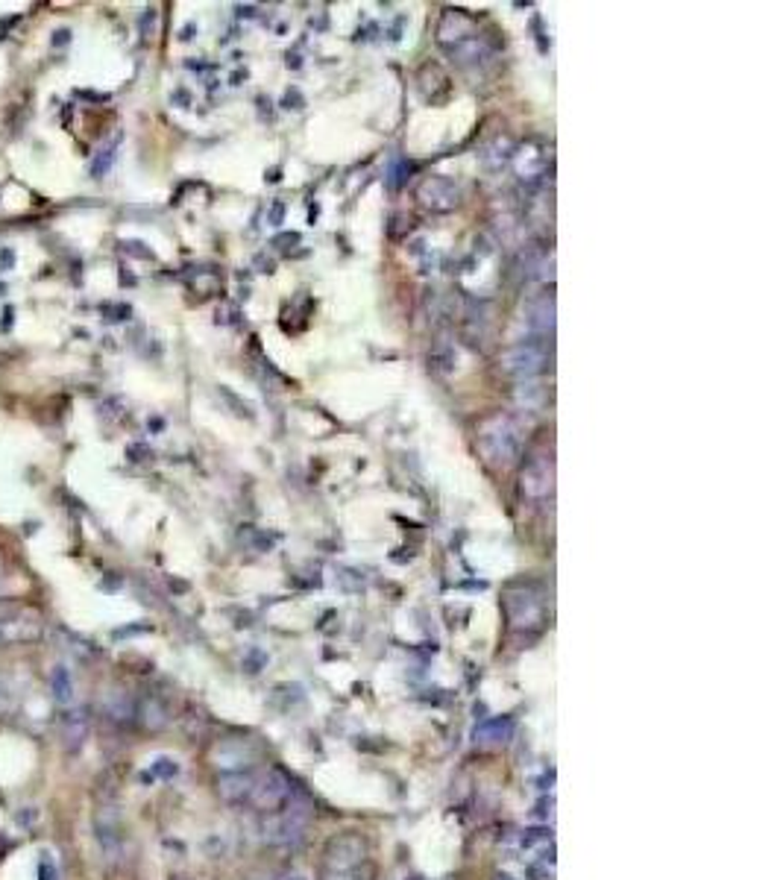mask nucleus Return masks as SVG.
<instances>
[{
  "instance_id": "f257e3e1",
  "label": "nucleus",
  "mask_w": 783,
  "mask_h": 880,
  "mask_svg": "<svg viewBox=\"0 0 783 880\" xmlns=\"http://www.w3.org/2000/svg\"><path fill=\"white\" fill-rule=\"evenodd\" d=\"M438 41L458 65H481L491 59L487 38L475 30V24L467 16H460V12H446L438 30Z\"/></svg>"
},
{
  "instance_id": "f03ea898",
  "label": "nucleus",
  "mask_w": 783,
  "mask_h": 880,
  "mask_svg": "<svg viewBox=\"0 0 783 880\" xmlns=\"http://www.w3.org/2000/svg\"><path fill=\"white\" fill-rule=\"evenodd\" d=\"M479 452L491 467H511L523 452V431L513 417L493 414L479 426Z\"/></svg>"
},
{
  "instance_id": "7ed1b4c3",
  "label": "nucleus",
  "mask_w": 783,
  "mask_h": 880,
  "mask_svg": "<svg viewBox=\"0 0 783 880\" xmlns=\"http://www.w3.org/2000/svg\"><path fill=\"white\" fill-rule=\"evenodd\" d=\"M305 825H309V810L302 801H293L291 807L261 819V836L273 845H291L302 840Z\"/></svg>"
},
{
  "instance_id": "20e7f679",
  "label": "nucleus",
  "mask_w": 783,
  "mask_h": 880,
  "mask_svg": "<svg viewBox=\"0 0 783 880\" xmlns=\"http://www.w3.org/2000/svg\"><path fill=\"white\" fill-rule=\"evenodd\" d=\"M546 365H549V346L540 338L513 344L508 353L502 355V367H505V373L516 376V379H523V382H528L531 376L543 373Z\"/></svg>"
},
{
  "instance_id": "39448f33",
  "label": "nucleus",
  "mask_w": 783,
  "mask_h": 880,
  "mask_svg": "<svg viewBox=\"0 0 783 880\" xmlns=\"http://www.w3.org/2000/svg\"><path fill=\"white\" fill-rule=\"evenodd\" d=\"M555 484V464L552 458H534L523 470V493L528 499H543L552 493Z\"/></svg>"
},
{
  "instance_id": "423d86ee",
  "label": "nucleus",
  "mask_w": 783,
  "mask_h": 880,
  "mask_svg": "<svg viewBox=\"0 0 783 880\" xmlns=\"http://www.w3.org/2000/svg\"><path fill=\"white\" fill-rule=\"evenodd\" d=\"M525 320H528L531 334H537L540 341H549L555 334V300H552V293H540V297L528 300Z\"/></svg>"
},
{
  "instance_id": "0eeeda50",
  "label": "nucleus",
  "mask_w": 783,
  "mask_h": 880,
  "mask_svg": "<svg viewBox=\"0 0 783 880\" xmlns=\"http://www.w3.org/2000/svg\"><path fill=\"white\" fill-rule=\"evenodd\" d=\"M91 731V716L86 707H71L62 716V743L68 751H79L82 743L89 739Z\"/></svg>"
},
{
  "instance_id": "6e6552de",
  "label": "nucleus",
  "mask_w": 783,
  "mask_h": 880,
  "mask_svg": "<svg viewBox=\"0 0 783 880\" xmlns=\"http://www.w3.org/2000/svg\"><path fill=\"white\" fill-rule=\"evenodd\" d=\"M94 836H97V843H101L106 860H118V857H121L123 836H121V828H118V819L111 816L109 810H101V813H97V819H94Z\"/></svg>"
},
{
  "instance_id": "1a4fd4ad",
  "label": "nucleus",
  "mask_w": 783,
  "mask_h": 880,
  "mask_svg": "<svg viewBox=\"0 0 783 880\" xmlns=\"http://www.w3.org/2000/svg\"><path fill=\"white\" fill-rule=\"evenodd\" d=\"M253 787H256V775L241 772V769L220 775V780H217V790L229 804H247L249 795H253Z\"/></svg>"
},
{
  "instance_id": "9d476101",
  "label": "nucleus",
  "mask_w": 783,
  "mask_h": 880,
  "mask_svg": "<svg viewBox=\"0 0 783 880\" xmlns=\"http://www.w3.org/2000/svg\"><path fill=\"white\" fill-rule=\"evenodd\" d=\"M38 637V622L24 617H0V646Z\"/></svg>"
},
{
  "instance_id": "9b49d317",
  "label": "nucleus",
  "mask_w": 783,
  "mask_h": 880,
  "mask_svg": "<svg viewBox=\"0 0 783 880\" xmlns=\"http://www.w3.org/2000/svg\"><path fill=\"white\" fill-rule=\"evenodd\" d=\"M74 690H77V687H74L71 669H68L65 663L53 666V669H50V693H53V702L62 705V707L74 705V695H77Z\"/></svg>"
},
{
  "instance_id": "f8f14e48",
  "label": "nucleus",
  "mask_w": 783,
  "mask_h": 880,
  "mask_svg": "<svg viewBox=\"0 0 783 880\" xmlns=\"http://www.w3.org/2000/svg\"><path fill=\"white\" fill-rule=\"evenodd\" d=\"M511 737H513V719H508V716L491 719V722H484L481 728H475V743H481V746H502V743H508Z\"/></svg>"
},
{
  "instance_id": "ddd939ff",
  "label": "nucleus",
  "mask_w": 783,
  "mask_h": 880,
  "mask_svg": "<svg viewBox=\"0 0 783 880\" xmlns=\"http://www.w3.org/2000/svg\"><path fill=\"white\" fill-rule=\"evenodd\" d=\"M419 197H423V200L438 197L431 206H435V208H450V206L458 203V188L450 183V179H429V183L423 186V191H419Z\"/></svg>"
},
{
  "instance_id": "4468645a",
  "label": "nucleus",
  "mask_w": 783,
  "mask_h": 880,
  "mask_svg": "<svg viewBox=\"0 0 783 880\" xmlns=\"http://www.w3.org/2000/svg\"><path fill=\"white\" fill-rule=\"evenodd\" d=\"M103 710H106V716H109L111 722L127 725V722H132V716H135V702H132L127 693H111V695L106 698Z\"/></svg>"
},
{
  "instance_id": "2eb2a0df",
  "label": "nucleus",
  "mask_w": 783,
  "mask_h": 880,
  "mask_svg": "<svg viewBox=\"0 0 783 880\" xmlns=\"http://www.w3.org/2000/svg\"><path fill=\"white\" fill-rule=\"evenodd\" d=\"M543 399H546V394H543L537 385L523 382L520 387H516V402H520L523 408H540Z\"/></svg>"
},
{
  "instance_id": "dca6fc26",
  "label": "nucleus",
  "mask_w": 783,
  "mask_h": 880,
  "mask_svg": "<svg viewBox=\"0 0 783 880\" xmlns=\"http://www.w3.org/2000/svg\"><path fill=\"white\" fill-rule=\"evenodd\" d=\"M142 719L150 725V728H162V725L167 722L164 710H162V707H156V702H147V705L142 707Z\"/></svg>"
},
{
  "instance_id": "f3484780",
  "label": "nucleus",
  "mask_w": 783,
  "mask_h": 880,
  "mask_svg": "<svg viewBox=\"0 0 783 880\" xmlns=\"http://www.w3.org/2000/svg\"><path fill=\"white\" fill-rule=\"evenodd\" d=\"M109 164H111V147L97 153V159L91 162V176H103L109 171Z\"/></svg>"
},
{
  "instance_id": "a211bd4d",
  "label": "nucleus",
  "mask_w": 783,
  "mask_h": 880,
  "mask_svg": "<svg viewBox=\"0 0 783 880\" xmlns=\"http://www.w3.org/2000/svg\"><path fill=\"white\" fill-rule=\"evenodd\" d=\"M153 775H156V778H174L176 775V763L171 758H159L156 763H153Z\"/></svg>"
},
{
  "instance_id": "6ab92c4d",
  "label": "nucleus",
  "mask_w": 783,
  "mask_h": 880,
  "mask_svg": "<svg viewBox=\"0 0 783 880\" xmlns=\"http://www.w3.org/2000/svg\"><path fill=\"white\" fill-rule=\"evenodd\" d=\"M38 877H41V880H59V875H56V863H53V857H50V854H45V860H41V865H38Z\"/></svg>"
},
{
  "instance_id": "aec40b11",
  "label": "nucleus",
  "mask_w": 783,
  "mask_h": 880,
  "mask_svg": "<svg viewBox=\"0 0 783 880\" xmlns=\"http://www.w3.org/2000/svg\"><path fill=\"white\" fill-rule=\"evenodd\" d=\"M65 38H68V33H65V30H59V33H56V38H53V41H56V45H62Z\"/></svg>"
},
{
  "instance_id": "412c9836",
  "label": "nucleus",
  "mask_w": 783,
  "mask_h": 880,
  "mask_svg": "<svg viewBox=\"0 0 783 880\" xmlns=\"http://www.w3.org/2000/svg\"><path fill=\"white\" fill-rule=\"evenodd\" d=\"M496 880H513V877H508V875H499Z\"/></svg>"
},
{
  "instance_id": "4be33fe9",
  "label": "nucleus",
  "mask_w": 783,
  "mask_h": 880,
  "mask_svg": "<svg viewBox=\"0 0 783 880\" xmlns=\"http://www.w3.org/2000/svg\"><path fill=\"white\" fill-rule=\"evenodd\" d=\"M0 705H4V687H0Z\"/></svg>"
},
{
  "instance_id": "5701e85b",
  "label": "nucleus",
  "mask_w": 783,
  "mask_h": 880,
  "mask_svg": "<svg viewBox=\"0 0 783 880\" xmlns=\"http://www.w3.org/2000/svg\"><path fill=\"white\" fill-rule=\"evenodd\" d=\"M176 880H183V877H176Z\"/></svg>"
}]
</instances>
